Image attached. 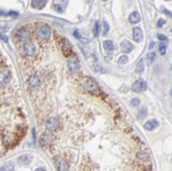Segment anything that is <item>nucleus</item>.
<instances>
[{
    "mask_svg": "<svg viewBox=\"0 0 172 171\" xmlns=\"http://www.w3.org/2000/svg\"><path fill=\"white\" fill-rule=\"evenodd\" d=\"M50 36H51V29H50V27L47 26V24H43V26H41L39 29L37 30V37L39 38V39L47 40L49 39Z\"/></svg>",
    "mask_w": 172,
    "mask_h": 171,
    "instance_id": "f257e3e1",
    "label": "nucleus"
},
{
    "mask_svg": "<svg viewBox=\"0 0 172 171\" xmlns=\"http://www.w3.org/2000/svg\"><path fill=\"white\" fill-rule=\"evenodd\" d=\"M60 124H59V120H58V118L56 117H51L49 118L48 120H47L46 123V129L48 130L49 132H54L56 131L58 128H59Z\"/></svg>",
    "mask_w": 172,
    "mask_h": 171,
    "instance_id": "f03ea898",
    "label": "nucleus"
},
{
    "mask_svg": "<svg viewBox=\"0 0 172 171\" xmlns=\"http://www.w3.org/2000/svg\"><path fill=\"white\" fill-rule=\"evenodd\" d=\"M23 53L27 56H33L36 53V45L32 41H27L23 45Z\"/></svg>",
    "mask_w": 172,
    "mask_h": 171,
    "instance_id": "7ed1b4c3",
    "label": "nucleus"
},
{
    "mask_svg": "<svg viewBox=\"0 0 172 171\" xmlns=\"http://www.w3.org/2000/svg\"><path fill=\"white\" fill-rule=\"evenodd\" d=\"M84 88L87 91H96L98 90V85L96 84V81L91 77H86L84 81Z\"/></svg>",
    "mask_w": 172,
    "mask_h": 171,
    "instance_id": "20e7f679",
    "label": "nucleus"
},
{
    "mask_svg": "<svg viewBox=\"0 0 172 171\" xmlns=\"http://www.w3.org/2000/svg\"><path fill=\"white\" fill-rule=\"evenodd\" d=\"M31 36V32L27 27H23L21 29L18 30V32L16 33V38L19 40H27Z\"/></svg>",
    "mask_w": 172,
    "mask_h": 171,
    "instance_id": "39448f33",
    "label": "nucleus"
},
{
    "mask_svg": "<svg viewBox=\"0 0 172 171\" xmlns=\"http://www.w3.org/2000/svg\"><path fill=\"white\" fill-rule=\"evenodd\" d=\"M132 91L134 92H143V91H146L147 90V82L144 81V79H138L132 85L131 87Z\"/></svg>",
    "mask_w": 172,
    "mask_h": 171,
    "instance_id": "423d86ee",
    "label": "nucleus"
},
{
    "mask_svg": "<svg viewBox=\"0 0 172 171\" xmlns=\"http://www.w3.org/2000/svg\"><path fill=\"white\" fill-rule=\"evenodd\" d=\"M12 81V73L7 70L0 71V85H7Z\"/></svg>",
    "mask_w": 172,
    "mask_h": 171,
    "instance_id": "0eeeda50",
    "label": "nucleus"
},
{
    "mask_svg": "<svg viewBox=\"0 0 172 171\" xmlns=\"http://www.w3.org/2000/svg\"><path fill=\"white\" fill-rule=\"evenodd\" d=\"M60 46H61V50H62L63 54H65L66 56H68V57L71 56L72 53H73V50H72V46L70 45V42H69L66 38H61V43H60Z\"/></svg>",
    "mask_w": 172,
    "mask_h": 171,
    "instance_id": "6e6552de",
    "label": "nucleus"
},
{
    "mask_svg": "<svg viewBox=\"0 0 172 171\" xmlns=\"http://www.w3.org/2000/svg\"><path fill=\"white\" fill-rule=\"evenodd\" d=\"M54 140V136L52 134H50V133H46V134H42L41 135V137H40V139H39V143H40V145L41 146H48L51 144L52 142Z\"/></svg>",
    "mask_w": 172,
    "mask_h": 171,
    "instance_id": "1a4fd4ad",
    "label": "nucleus"
},
{
    "mask_svg": "<svg viewBox=\"0 0 172 171\" xmlns=\"http://www.w3.org/2000/svg\"><path fill=\"white\" fill-rule=\"evenodd\" d=\"M56 168L57 171H69V164L66 159L58 158L56 159Z\"/></svg>",
    "mask_w": 172,
    "mask_h": 171,
    "instance_id": "9d476101",
    "label": "nucleus"
},
{
    "mask_svg": "<svg viewBox=\"0 0 172 171\" xmlns=\"http://www.w3.org/2000/svg\"><path fill=\"white\" fill-rule=\"evenodd\" d=\"M68 68L70 70V72L72 73H75L77 71H79L80 69V66H79V62L77 59H70L68 60Z\"/></svg>",
    "mask_w": 172,
    "mask_h": 171,
    "instance_id": "9b49d317",
    "label": "nucleus"
},
{
    "mask_svg": "<svg viewBox=\"0 0 172 171\" xmlns=\"http://www.w3.org/2000/svg\"><path fill=\"white\" fill-rule=\"evenodd\" d=\"M133 39L136 42H140L144 39V34L140 27H134L133 29Z\"/></svg>",
    "mask_w": 172,
    "mask_h": 171,
    "instance_id": "f8f14e48",
    "label": "nucleus"
},
{
    "mask_svg": "<svg viewBox=\"0 0 172 171\" xmlns=\"http://www.w3.org/2000/svg\"><path fill=\"white\" fill-rule=\"evenodd\" d=\"M27 84H29L30 87L36 88V87H38L40 84V78L36 75V74H33V75L30 76L29 79H27Z\"/></svg>",
    "mask_w": 172,
    "mask_h": 171,
    "instance_id": "ddd939ff",
    "label": "nucleus"
},
{
    "mask_svg": "<svg viewBox=\"0 0 172 171\" xmlns=\"http://www.w3.org/2000/svg\"><path fill=\"white\" fill-rule=\"evenodd\" d=\"M120 49L124 53L128 54V53H130V52H132L133 45L128 40H124V41H121V43H120Z\"/></svg>",
    "mask_w": 172,
    "mask_h": 171,
    "instance_id": "4468645a",
    "label": "nucleus"
},
{
    "mask_svg": "<svg viewBox=\"0 0 172 171\" xmlns=\"http://www.w3.org/2000/svg\"><path fill=\"white\" fill-rule=\"evenodd\" d=\"M32 161V156L29 155V154H23V155H21L20 158L18 159V163L22 166H27V165H29L30 163Z\"/></svg>",
    "mask_w": 172,
    "mask_h": 171,
    "instance_id": "2eb2a0df",
    "label": "nucleus"
},
{
    "mask_svg": "<svg viewBox=\"0 0 172 171\" xmlns=\"http://www.w3.org/2000/svg\"><path fill=\"white\" fill-rule=\"evenodd\" d=\"M157 126H159V122L155 120H148V122L144 125V128L148 131H152V130H154Z\"/></svg>",
    "mask_w": 172,
    "mask_h": 171,
    "instance_id": "dca6fc26",
    "label": "nucleus"
},
{
    "mask_svg": "<svg viewBox=\"0 0 172 171\" xmlns=\"http://www.w3.org/2000/svg\"><path fill=\"white\" fill-rule=\"evenodd\" d=\"M129 21L131 23H137V22H140V13H138V12H133V13L130 14Z\"/></svg>",
    "mask_w": 172,
    "mask_h": 171,
    "instance_id": "f3484780",
    "label": "nucleus"
},
{
    "mask_svg": "<svg viewBox=\"0 0 172 171\" xmlns=\"http://www.w3.org/2000/svg\"><path fill=\"white\" fill-rule=\"evenodd\" d=\"M31 4L34 9H42L44 5L47 4V1L46 0H33Z\"/></svg>",
    "mask_w": 172,
    "mask_h": 171,
    "instance_id": "a211bd4d",
    "label": "nucleus"
},
{
    "mask_svg": "<svg viewBox=\"0 0 172 171\" xmlns=\"http://www.w3.org/2000/svg\"><path fill=\"white\" fill-rule=\"evenodd\" d=\"M104 49L108 52H111L114 50V43L111 40H105L104 41Z\"/></svg>",
    "mask_w": 172,
    "mask_h": 171,
    "instance_id": "6ab92c4d",
    "label": "nucleus"
},
{
    "mask_svg": "<svg viewBox=\"0 0 172 171\" xmlns=\"http://www.w3.org/2000/svg\"><path fill=\"white\" fill-rule=\"evenodd\" d=\"M144 69H145V66H144V60L141 59L140 61L137 63L135 71H136V73H141V72H144Z\"/></svg>",
    "mask_w": 172,
    "mask_h": 171,
    "instance_id": "aec40b11",
    "label": "nucleus"
},
{
    "mask_svg": "<svg viewBox=\"0 0 172 171\" xmlns=\"http://www.w3.org/2000/svg\"><path fill=\"white\" fill-rule=\"evenodd\" d=\"M74 36H75L78 40L81 41V42H85V43H88V42H89V40L87 39V38H84V37L81 36V35H79L78 31H75V32H74Z\"/></svg>",
    "mask_w": 172,
    "mask_h": 171,
    "instance_id": "412c9836",
    "label": "nucleus"
},
{
    "mask_svg": "<svg viewBox=\"0 0 172 171\" xmlns=\"http://www.w3.org/2000/svg\"><path fill=\"white\" fill-rule=\"evenodd\" d=\"M128 56H126V55H123V56H120L118 58V65H126L127 62H128Z\"/></svg>",
    "mask_w": 172,
    "mask_h": 171,
    "instance_id": "4be33fe9",
    "label": "nucleus"
},
{
    "mask_svg": "<svg viewBox=\"0 0 172 171\" xmlns=\"http://www.w3.org/2000/svg\"><path fill=\"white\" fill-rule=\"evenodd\" d=\"M93 34H94V36H95V37H97L99 35V23H98V21H96L95 24H94Z\"/></svg>",
    "mask_w": 172,
    "mask_h": 171,
    "instance_id": "5701e85b",
    "label": "nucleus"
},
{
    "mask_svg": "<svg viewBox=\"0 0 172 171\" xmlns=\"http://www.w3.org/2000/svg\"><path fill=\"white\" fill-rule=\"evenodd\" d=\"M154 59H155V53L154 52H151V53H149L148 55H147V60H148L149 63H151Z\"/></svg>",
    "mask_w": 172,
    "mask_h": 171,
    "instance_id": "b1692460",
    "label": "nucleus"
},
{
    "mask_svg": "<svg viewBox=\"0 0 172 171\" xmlns=\"http://www.w3.org/2000/svg\"><path fill=\"white\" fill-rule=\"evenodd\" d=\"M102 27H104V32H102V34L107 35L108 32H109V24H108L107 21H104V22H102Z\"/></svg>",
    "mask_w": 172,
    "mask_h": 171,
    "instance_id": "393cba45",
    "label": "nucleus"
},
{
    "mask_svg": "<svg viewBox=\"0 0 172 171\" xmlns=\"http://www.w3.org/2000/svg\"><path fill=\"white\" fill-rule=\"evenodd\" d=\"M147 115V108H143L138 112V118H143Z\"/></svg>",
    "mask_w": 172,
    "mask_h": 171,
    "instance_id": "a878e982",
    "label": "nucleus"
},
{
    "mask_svg": "<svg viewBox=\"0 0 172 171\" xmlns=\"http://www.w3.org/2000/svg\"><path fill=\"white\" fill-rule=\"evenodd\" d=\"M160 53L162 55H165L166 54V51H167V46H166L165 45H160Z\"/></svg>",
    "mask_w": 172,
    "mask_h": 171,
    "instance_id": "bb28decb",
    "label": "nucleus"
},
{
    "mask_svg": "<svg viewBox=\"0 0 172 171\" xmlns=\"http://www.w3.org/2000/svg\"><path fill=\"white\" fill-rule=\"evenodd\" d=\"M140 104V98H133L132 100H131V105H132V106L137 107Z\"/></svg>",
    "mask_w": 172,
    "mask_h": 171,
    "instance_id": "cd10ccee",
    "label": "nucleus"
},
{
    "mask_svg": "<svg viewBox=\"0 0 172 171\" xmlns=\"http://www.w3.org/2000/svg\"><path fill=\"white\" fill-rule=\"evenodd\" d=\"M157 38L160 40V41H168V37L166 35H163V34H157L156 35Z\"/></svg>",
    "mask_w": 172,
    "mask_h": 171,
    "instance_id": "c85d7f7f",
    "label": "nucleus"
},
{
    "mask_svg": "<svg viewBox=\"0 0 172 171\" xmlns=\"http://www.w3.org/2000/svg\"><path fill=\"white\" fill-rule=\"evenodd\" d=\"M0 40L4 41V42H7V41H9V38H7V35H4V34H1V33H0Z\"/></svg>",
    "mask_w": 172,
    "mask_h": 171,
    "instance_id": "c756f323",
    "label": "nucleus"
},
{
    "mask_svg": "<svg viewBox=\"0 0 172 171\" xmlns=\"http://www.w3.org/2000/svg\"><path fill=\"white\" fill-rule=\"evenodd\" d=\"M54 7H55V10H56L58 13H62L63 12V9L61 7V5H60V4H55Z\"/></svg>",
    "mask_w": 172,
    "mask_h": 171,
    "instance_id": "7c9ffc66",
    "label": "nucleus"
},
{
    "mask_svg": "<svg viewBox=\"0 0 172 171\" xmlns=\"http://www.w3.org/2000/svg\"><path fill=\"white\" fill-rule=\"evenodd\" d=\"M162 11H163L164 13L166 14V15H168L169 17H171V18H172V13L170 12V11H168L167 9H165V7H162Z\"/></svg>",
    "mask_w": 172,
    "mask_h": 171,
    "instance_id": "2f4dec72",
    "label": "nucleus"
},
{
    "mask_svg": "<svg viewBox=\"0 0 172 171\" xmlns=\"http://www.w3.org/2000/svg\"><path fill=\"white\" fill-rule=\"evenodd\" d=\"M165 23H166V20H164V19H159V21H157V27H162Z\"/></svg>",
    "mask_w": 172,
    "mask_h": 171,
    "instance_id": "473e14b6",
    "label": "nucleus"
},
{
    "mask_svg": "<svg viewBox=\"0 0 172 171\" xmlns=\"http://www.w3.org/2000/svg\"><path fill=\"white\" fill-rule=\"evenodd\" d=\"M35 171H47V170L44 169V168H42V167H39V168H37V169H36Z\"/></svg>",
    "mask_w": 172,
    "mask_h": 171,
    "instance_id": "72a5a7b5",
    "label": "nucleus"
},
{
    "mask_svg": "<svg viewBox=\"0 0 172 171\" xmlns=\"http://www.w3.org/2000/svg\"><path fill=\"white\" fill-rule=\"evenodd\" d=\"M154 46V42H151L150 43V48H149V49H152V46Z\"/></svg>",
    "mask_w": 172,
    "mask_h": 171,
    "instance_id": "f704fd0d",
    "label": "nucleus"
},
{
    "mask_svg": "<svg viewBox=\"0 0 172 171\" xmlns=\"http://www.w3.org/2000/svg\"><path fill=\"white\" fill-rule=\"evenodd\" d=\"M0 171H4V167H3V166L0 167Z\"/></svg>",
    "mask_w": 172,
    "mask_h": 171,
    "instance_id": "c9c22d12",
    "label": "nucleus"
},
{
    "mask_svg": "<svg viewBox=\"0 0 172 171\" xmlns=\"http://www.w3.org/2000/svg\"><path fill=\"white\" fill-rule=\"evenodd\" d=\"M170 94H171V96H172V89H171V91H170Z\"/></svg>",
    "mask_w": 172,
    "mask_h": 171,
    "instance_id": "e433bc0d",
    "label": "nucleus"
},
{
    "mask_svg": "<svg viewBox=\"0 0 172 171\" xmlns=\"http://www.w3.org/2000/svg\"><path fill=\"white\" fill-rule=\"evenodd\" d=\"M171 107H172V103H171Z\"/></svg>",
    "mask_w": 172,
    "mask_h": 171,
    "instance_id": "4c0bfd02",
    "label": "nucleus"
}]
</instances>
